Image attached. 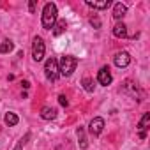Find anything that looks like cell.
<instances>
[{
  "mask_svg": "<svg viewBox=\"0 0 150 150\" xmlns=\"http://www.w3.org/2000/svg\"><path fill=\"white\" fill-rule=\"evenodd\" d=\"M55 23H57V6L53 2H48L42 9V28L51 30L55 28Z\"/></svg>",
  "mask_w": 150,
  "mask_h": 150,
  "instance_id": "obj_1",
  "label": "cell"
},
{
  "mask_svg": "<svg viewBox=\"0 0 150 150\" xmlns=\"http://www.w3.org/2000/svg\"><path fill=\"white\" fill-rule=\"evenodd\" d=\"M76 65H78V58L72 57V55H65L60 58V64H58V72L62 76H71V74L76 71Z\"/></svg>",
  "mask_w": 150,
  "mask_h": 150,
  "instance_id": "obj_2",
  "label": "cell"
},
{
  "mask_svg": "<svg viewBox=\"0 0 150 150\" xmlns=\"http://www.w3.org/2000/svg\"><path fill=\"white\" fill-rule=\"evenodd\" d=\"M44 74H46V78L50 80V81H55L58 76H60V72H58V62H57V58H48L46 60V64H44Z\"/></svg>",
  "mask_w": 150,
  "mask_h": 150,
  "instance_id": "obj_3",
  "label": "cell"
},
{
  "mask_svg": "<svg viewBox=\"0 0 150 150\" xmlns=\"http://www.w3.org/2000/svg\"><path fill=\"white\" fill-rule=\"evenodd\" d=\"M44 51H46V48H44V41H42L41 37H34V44H32V58H34L35 62H41V60L44 58Z\"/></svg>",
  "mask_w": 150,
  "mask_h": 150,
  "instance_id": "obj_4",
  "label": "cell"
},
{
  "mask_svg": "<svg viewBox=\"0 0 150 150\" xmlns=\"http://www.w3.org/2000/svg\"><path fill=\"white\" fill-rule=\"evenodd\" d=\"M111 74H110V67H101L99 69V72H97V81L101 83V85H104V87H108L110 83H111Z\"/></svg>",
  "mask_w": 150,
  "mask_h": 150,
  "instance_id": "obj_5",
  "label": "cell"
},
{
  "mask_svg": "<svg viewBox=\"0 0 150 150\" xmlns=\"http://www.w3.org/2000/svg\"><path fill=\"white\" fill-rule=\"evenodd\" d=\"M103 129H104V120H103L101 117H96V118L90 122V125H88V131H90V134H94V136H99V134L103 132Z\"/></svg>",
  "mask_w": 150,
  "mask_h": 150,
  "instance_id": "obj_6",
  "label": "cell"
},
{
  "mask_svg": "<svg viewBox=\"0 0 150 150\" xmlns=\"http://www.w3.org/2000/svg\"><path fill=\"white\" fill-rule=\"evenodd\" d=\"M131 64V55L127 51H120L115 55V65L117 67H127Z\"/></svg>",
  "mask_w": 150,
  "mask_h": 150,
  "instance_id": "obj_7",
  "label": "cell"
},
{
  "mask_svg": "<svg viewBox=\"0 0 150 150\" xmlns=\"http://www.w3.org/2000/svg\"><path fill=\"white\" fill-rule=\"evenodd\" d=\"M148 124H150V113H145L143 118L139 120L138 127H139V138H145L146 136V129H148Z\"/></svg>",
  "mask_w": 150,
  "mask_h": 150,
  "instance_id": "obj_8",
  "label": "cell"
},
{
  "mask_svg": "<svg viewBox=\"0 0 150 150\" xmlns=\"http://www.w3.org/2000/svg\"><path fill=\"white\" fill-rule=\"evenodd\" d=\"M87 6L92 9H106L111 6L110 0H87Z\"/></svg>",
  "mask_w": 150,
  "mask_h": 150,
  "instance_id": "obj_9",
  "label": "cell"
},
{
  "mask_svg": "<svg viewBox=\"0 0 150 150\" xmlns=\"http://www.w3.org/2000/svg\"><path fill=\"white\" fill-rule=\"evenodd\" d=\"M125 13H127V7H125L122 2L115 4V7H113V18H115V20H122V18L125 16Z\"/></svg>",
  "mask_w": 150,
  "mask_h": 150,
  "instance_id": "obj_10",
  "label": "cell"
},
{
  "mask_svg": "<svg viewBox=\"0 0 150 150\" xmlns=\"http://www.w3.org/2000/svg\"><path fill=\"white\" fill-rule=\"evenodd\" d=\"M113 35H115V37H118V39L127 37V27H125L124 23H117V25L113 27Z\"/></svg>",
  "mask_w": 150,
  "mask_h": 150,
  "instance_id": "obj_11",
  "label": "cell"
},
{
  "mask_svg": "<svg viewBox=\"0 0 150 150\" xmlns=\"http://www.w3.org/2000/svg\"><path fill=\"white\" fill-rule=\"evenodd\" d=\"M41 117H42L44 120H53V118L57 117V110H55V108H50V106H44V108L41 110Z\"/></svg>",
  "mask_w": 150,
  "mask_h": 150,
  "instance_id": "obj_12",
  "label": "cell"
},
{
  "mask_svg": "<svg viewBox=\"0 0 150 150\" xmlns=\"http://www.w3.org/2000/svg\"><path fill=\"white\" fill-rule=\"evenodd\" d=\"M4 120H6V124H7L9 127H13V125H16V124L20 122V118H18V115H16V113H13V111H9V113L6 115V118H4Z\"/></svg>",
  "mask_w": 150,
  "mask_h": 150,
  "instance_id": "obj_13",
  "label": "cell"
},
{
  "mask_svg": "<svg viewBox=\"0 0 150 150\" xmlns=\"http://www.w3.org/2000/svg\"><path fill=\"white\" fill-rule=\"evenodd\" d=\"M13 48H14L13 41H9V39H7V41H4L2 44H0V53H9Z\"/></svg>",
  "mask_w": 150,
  "mask_h": 150,
  "instance_id": "obj_14",
  "label": "cell"
},
{
  "mask_svg": "<svg viewBox=\"0 0 150 150\" xmlns=\"http://www.w3.org/2000/svg\"><path fill=\"white\" fill-rule=\"evenodd\" d=\"M81 83H83V88H85L87 92H90V94L94 92V81H92L90 78H83V81H81Z\"/></svg>",
  "mask_w": 150,
  "mask_h": 150,
  "instance_id": "obj_15",
  "label": "cell"
},
{
  "mask_svg": "<svg viewBox=\"0 0 150 150\" xmlns=\"http://www.w3.org/2000/svg\"><path fill=\"white\" fill-rule=\"evenodd\" d=\"M65 28H67L65 21H58V23H57V28H55V32H53V34H55V35H60V34H62Z\"/></svg>",
  "mask_w": 150,
  "mask_h": 150,
  "instance_id": "obj_16",
  "label": "cell"
},
{
  "mask_svg": "<svg viewBox=\"0 0 150 150\" xmlns=\"http://www.w3.org/2000/svg\"><path fill=\"white\" fill-rule=\"evenodd\" d=\"M78 138H80V141H81V143H80L81 148H87V139H85V134H83V129H81V127L78 129Z\"/></svg>",
  "mask_w": 150,
  "mask_h": 150,
  "instance_id": "obj_17",
  "label": "cell"
},
{
  "mask_svg": "<svg viewBox=\"0 0 150 150\" xmlns=\"http://www.w3.org/2000/svg\"><path fill=\"white\" fill-rule=\"evenodd\" d=\"M58 103H60L62 106H67V104H69V101H67L65 96H58Z\"/></svg>",
  "mask_w": 150,
  "mask_h": 150,
  "instance_id": "obj_18",
  "label": "cell"
},
{
  "mask_svg": "<svg viewBox=\"0 0 150 150\" xmlns=\"http://www.w3.org/2000/svg\"><path fill=\"white\" fill-rule=\"evenodd\" d=\"M28 9H30V13H34V11H35V0H32V2H30Z\"/></svg>",
  "mask_w": 150,
  "mask_h": 150,
  "instance_id": "obj_19",
  "label": "cell"
}]
</instances>
